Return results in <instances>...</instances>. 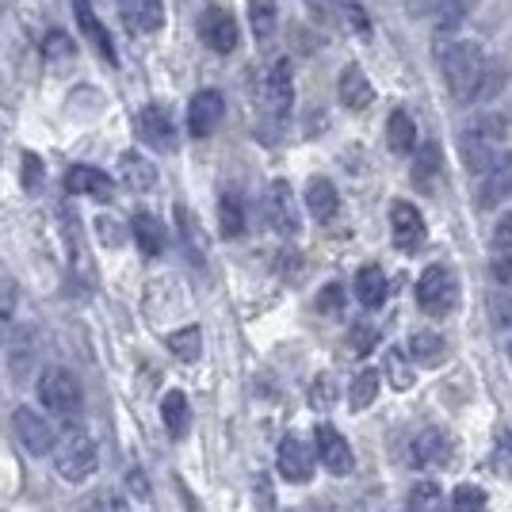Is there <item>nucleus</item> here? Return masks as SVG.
Wrapping results in <instances>:
<instances>
[{"mask_svg":"<svg viewBox=\"0 0 512 512\" xmlns=\"http://www.w3.org/2000/svg\"><path fill=\"white\" fill-rule=\"evenodd\" d=\"M436 62H440V73H444V85H448L451 96L459 104H474V92H478V81H482L490 58L474 43L448 39V43L436 46Z\"/></svg>","mask_w":512,"mask_h":512,"instance_id":"f257e3e1","label":"nucleus"},{"mask_svg":"<svg viewBox=\"0 0 512 512\" xmlns=\"http://www.w3.org/2000/svg\"><path fill=\"white\" fill-rule=\"evenodd\" d=\"M505 138V119L501 115H478L474 123L463 127V138H459V150H463V161L474 176L490 169V161L497 157V142Z\"/></svg>","mask_w":512,"mask_h":512,"instance_id":"f03ea898","label":"nucleus"},{"mask_svg":"<svg viewBox=\"0 0 512 512\" xmlns=\"http://www.w3.org/2000/svg\"><path fill=\"white\" fill-rule=\"evenodd\" d=\"M96 463H100V451H96V440L81 432V428H73V432H65L62 440H58V448H54V467L62 474L65 482H85L96 474Z\"/></svg>","mask_w":512,"mask_h":512,"instance_id":"7ed1b4c3","label":"nucleus"},{"mask_svg":"<svg viewBox=\"0 0 512 512\" xmlns=\"http://www.w3.org/2000/svg\"><path fill=\"white\" fill-rule=\"evenodd\" d=\"M459 299V283H455V272L444 268V264H428L421 279H417V306L432 314V318H444L451 306Z\"/></svg>","mask_w":512,"mask_h":512,"instance_id":"20e7f679","label":"nucleus"},{"mask_svg":"<svg viewBox=\"0 0 512 512\" xmlns=\"http://www.w3.org/2000/svg\"><path fill=\"white\" fill-rule=\"evenodd\" d=\"M39 402L50 413H77L81 409V383L65 367H46L39 375Z\"/></svg>","mask_w":512,"mask_h":512,"instance_id":"39448f33","label":"nucleus"},{"mask_svg":"<svg viewBox=\"0 0 512 512\" xmlns=\"http://www.w3.org/2000/svg\"><path fill=\"white\" fill-rule=\"evenodd\" d=\"M199 39L211 46L214 54H234L237 39H241L234 12L222 8V4H207L203 16H199Z\"/></svg>","mask_w":512,"mask_h":512,"instance_id":"423d86ee","label":"nucleus"},{"mask_svg":"<svg viewBox=\"0 0 512 512\" xmlns=\"http://www.w3.org/2000/svg\"><path fill=\"white\" fill-rule=\"evenodd\" d=\"M512 195V153H497L490 161V169L478 176V195L474 203L482 211H493L497 203H505Z\"/></svg>","mask_w":512,"mask_h":512,"instance_id":"0eeeda50","label":"nucleus"},{"mask_svg":"<svg viewBox=\"0 0 512 512\" xmlns=\"http://www.w3.org/2000/svg\"><path fill=\"white\" fill-rule=\"evenodd\" d=\"M134 127H138V134H142V142H146V146H153V150H161V153L176 150V123H172L169 107L146 104L142 111H138Z\"/></svg>","mask_w":512,"mask_h":512,"instance_id":"6e6552de","label":"nucleus"},{"mask_svg":"<svg viewBox=\"0 0 512 512\" xmlns=\"http://www.w3.org/2000/svg\"><path fill=\"white\" fill-rule=\"evenodd\" d=\"M12 428H16L20 444L31 451V455H54V448H58L54 428L46 425V417H39L31 406H20L12 413Z\"/></svg>","mask_w":512,"mask_h":512,"instance_id":"1a4fd4ad","label":"nucleus"},{"mask_svg":"<svg viewBox=\"0 0 512 512\" xmlns=\"http://www.w3.org/2000/svg\"><path fill=\"white\" fill-rule=\"evenodd\" d=\"M314 448H318L321 467L329 470V474H337V478L352 474V467H356V455H352V448H348V440H344L333 425L314 428Z\"/></svg>","mask_w":512,"mask_h":512,"instance_id":"9d476101","label":"nucleus"},{"mask_svg":"<svg viewBox=\"0 0 512 512\" xmlns=\"http://www.w3.org/2000/svg\"><path fill=\"white\" fill-rule=\"evenodd\" d=\"M390 234L402 253H417L425 245V218L413 203H394L390 207Z\"/></svg>","mask_w":512,"mask_h":512,"instance_id":"9b49d317","label":"nucleus"},{"mask_svg":"<svg viewBox=\"0 0 512 512\" xmlns=\"http://www.w3.org/2000/svg\"><path fill=\"white\" fill-rule=\"evenodd\" d=\"M222 115H226V100H222V92H214V88H203V92H195L192 96V107H188V127H192L195 138H211L218 123H222Z\"/></svg>","mask_w":512,"mask_h":512,"instance_id":"f8f14e48","label":"nucleus"},{"mask_svg":"<svg viewBox=\"0 0 512 512\" xmlns=\"http://www.w3.org/2000/svg\"><path fill=\"white\" fill-rule=\"evenodd\" d=\"M264 214H268L276 234H299V207H295V195H291V188L283 180H276L268 188V195H264Z\"/></svg>","mask_w":512,"mask_h":512,"instance_id":"ddd939ff","label":"nucleus"},{"mask_svg":"<svg viewBox=\"0 0 512 512\" xmlns=\"http://www.w3.org/2000/svg\"><path fill=\"white\" fill-rule=\"evenodd\" d=\"M264 104L268 111L283 119L291 104H295V81H291V62L287 58H279L272 69H268V77H264Z\"/></svg>","mask_w":512,"mask_h":512,"instance_id":"4468645a","label":"nucleus"},{"mask_svg":"<svg viewBox=\"0 0 512 512\" xmlns=\"http://www.w3.org/2000/svg\"><path fill=\"white\" fill-rule=\"evenodd\" d=\"M409 463L417 470H440L451 463V440L440 432V428H425L417 440H413V451H409Z\"/></svg>","mask_w":512,"mask_h":512,"instance_id":"2eb2a0df","label":"nucleus"},{"mask_svg":"<svg viewBox=\"0 0 512 512\" xmlns=\"http://www.w3.org/2000/svg\"><path fill=\"white\" fill-rule=\"evenodd\" d=\"M279 474L287 478V482H310V474H314V448H306L299 436H283V444H279Z\"/></svg>","mask_w":512,"mask_h":512,"instance_id":"dca6fc26","label":"nucleus"},{"mask_svg":"<svg viewBox=\"0 0 512 512\" xmlns=\"http://www.w3.org/2000/svg\"><path fill=\"white\" fill-rule=\"evenodd\" d=\"M65 188L73 195H88V199H111L115 195V180L107 172L92 169V165H73L65 172Z\"/></svg>","mask_w":512,"mask_h":512,"instance_id":"f3484780","label":"nucleus"},{"mask_svg":"<svg viewBox=\"0 0 512 512\" xmlns=\"http://www.w3.org/2000/svg\"><path fill=\"white\" fill-rule=\"evenodd\" d=\"M337 92H341V104L352 107V111H363V107H371V100H375V88H371V81H367V73H363L360 65H348L344 69Z\"/></svg>","mask_w":512,"mask_h":512,"instance_id":"a211bd4d","label":"nucleus"},{"mask_svg":"<svg viewBox=\"0 0 512 512\" xmlns=\"http://www.w3.org/2000/svg\"><path fill=\"white\" fill-rule=\"evenodd\" d=\"M306 207H310V214L318 222H329V218H337V211H341V195H337V188L325 176H314L306 184Z\"/></svg>","mask_w":512,"mask_h":512,"instance_id":"6ab92c4d","label":"nucleus"},{"mask_svg":"<svg viewBox=\"0 0 512 512\" xmlns=\"http://www.w3.org/2000/svg\"><path fill=\"white\" fill-rule=\"evenodd\" d=\"M130 234H134L138 249H142L146 256H157L161 249H165V222H161L157 214H150V211L134 214V222H130Z\"/></svg>","mask_w":512,"mask_h":512,"instance_id":"aec40b11","label":"nucleus"},{"mask_svg":"<svg viewBox=\"0 0 512 512\" xmlns=\"http://www.w3.org/2000/svg\"><path fill=\"white\" fill-rule=\"evenodd\" d=\"M356 299H360V306H367V310H379L386 302V276L379 264H367V268L356 272Z\"/></svg>","mask_w":512,"mask_h":512,"instance_id":"412c9836","label":"nucleus"},{"mask_svg":"<svg viewBox=\"0 0 512 512\" xmlns=\"http://www.w3.org/2000/svg\"><path fill=\"white\" fill-rule=\"evenodd\" d=\"M123 16L138 31H161V23H165V0H123Z\"/></svg>","mask_w":512,"mask_h":512,"instance_id":"4be33fe9","label":"nucleus"},{"mask_svg":"<svg viewBox=\"0 0 512 512\" xmlns=\"http://www.w3.org/2000/svg\"><path fill=\"white\" fill-rule=\"evenodd\" d=\"M73 8H77V23H81V31L88 35V43L96 46L100 54H104L107 62L115 65V46H111V39H107L104 23L96 20V12H92V4L88 0H73Z\"/></svg>","mask_w":512,"mask_h":512,"instance_id":"5701e85b","label":"nucleus"},{"mask_svg":"<svg viewBox=\"0 0 512 512\" xmlns=\"http://www.w3.org/2000/svg\"><path fill=\"white\" fill-rule=\"evenodd\" d=\"M386 142H390V150L402 153V157L417 150V127H413V119H409L406 111H390V119H386Z\"/></svg>","mask_w":512,"mask_h":512,"instance_id":"b1692460","label":"nucleus"},{"mask_svg":"<svg viewBox=\"0 0 512 512\" xmlns=\"http://www.w3.org/2000/svg\"><path fill=\"white\" fill-rule=\"evenodd\" d=\"M161 417H165V428L172 436H188V425H192V409H188V398L180 390H169L165 402H161Z\"/></svg>","mask_w":512,"mask_h":512,"instance_id":"393cba45","label":"nucleus"},{"mask_svg":"<svg viewBox=\"0 0 512 512\" xmlns=\"http://www.w3.org/2000/svg\"><path fill=\"white\" fill-rule=\"evenodd\" d=\"M176 222H180V241H184V253L192 264H203V256H207V241L199 234V222H195L188 207H176Z\"/></svg>","mask_w":512,"mask_h":512,"instance_id":"a878e982","label":"nucleus"},{"mask_svg":"<svg viewBox=\"0 0 512 512\" xmlns=\"http://www.w3.org/2000/svg\"><path fill=\"white\" fill-rule=\"evenodd\" d=\"M169 348L176 360H184V363L199 360V356H203V333H199V325H184V329L169 333Z\"/></svg>","mask_w":512,"mask_h":512,"instance_id":"bb28decb","label":"nucleus"},{"mask_svg":"<svg viewBox=\"0 0 512 512\" xmlns=\"http://www.w3.org/2000/svg\"><path fill=\"white\" fill-rule=\"evenodd\" d=\"M119 172H123V184L134 188V192H146V188H153V180H157V172H153L150 161H142V157H134V153H123Z\"/></svg>","mask_w":512,"mask_h":512,"instance_id":"cd10ccee","label":"nucleus"},{"mask_svg":"<svg viewBox=\"0 0 512 512\" xmlns=\"http://www.w3.org/2000/svg\"><path fill=\"white\" fill-rule=\"evenodd\" d=\"M409 356H413V363L436 367V363L444 360V341H440V333H413V337H409Z\"/></svg>","mask_w":512,"mask_h":512,"instance_id":"c85d7f7f","label":"nucleus"},{"mask_svg":"<svg viewBox=\"0 0 512 512\" xmlns=\"http://www.w3.org/2000/svg\"><path fill=\"white\" fill-rule=\"evenodd\" d=\"M409 512H448V501L436 482H417L409 490Z\"/></svg>","mask_w":512,"mask_h":512,"instance_id":"c756f323","label":"nucleus"},{"mask_svg":"<svg viewBox=\"0 0 512 512\" xmlns=\"http://www.w3.org/2000/svg\"><path fill=\"white\" fill-rule=\"evenodd\" d=\"M276 0H249V23H253L256 39H272L276 35Z\"/></svg>","mask_w":512,"mask_h":512,"instance_id":"7c9ffc66","label":"nucleus"},{"mask_svg":"<svg viewBox=\"0 0 512 512\" xmlns=\"http://www.w3.org/2000/svg\"><path fill=\"white\" fill-rule=\"evenodd\" d=\"M218 222H222V234L226 237H241L245 234V207H241V199L237 195H222V203H218Z\"/></svg>","mask_w":512,"mask_h":512,"instance_id":"2f4dec72","label":"nucleus"},{"mask_svg":"<svg viewBox=\"0 0 512 512\" xmlns=\"http://www.w3.org/2000/svg\"><path fill=\"white\" fill-rule=\"evenodd\" d=\"M379 398V371H360L352 379V390H348V406L352 409H367Z\"/></svg>","mask_w":512,"mask_h":512,"instance_id":"473e14b6","label":"nucleus"},{"mask_svg":"<svg viewBox=\"0 0 512 512\" xmlns=\"http://www.w3.org/2000/svg\"><path fill=\"white\" fill-rule=\"evenodd\" d=\"M509 81V69L501 62H486V73H482V81H478V92H474V104H490L493 96L505 88Z\"/></svg>","mask_w":512,"mask_h":512,"instance_id":"72a5a7b5","label":"nucleus"},{"mask_svg":"<svg viewBox=\"0 0 512 512\" xmlns=\"http://www.w3.org/2000/svg\"><path fill=\"white\" fill-rule=\"evenodd\" d=\"M486 509H490L486 490H478V486H470V482L455 486V493H451V512H486Z\"/></svg>","mask_w":512,"mask_h":512,"instance_id":"f704fd0d","label":"nucleus"},{"mask_svg":"<svg viewBox=\"0 0 512 512\" xmlns=\"http://www.w3.org/2000/svg\"><path fill=\"white\" fill-rule=\"evenodd\" d=\"M386 375H390V386H394V390H409V386H413V367H409L406 352H398V348L386 352Z\"/></svg>","mask_w":512,"mask_h":512,"instance_id":"c9c22d12","label":"nucleus"},{"mask_svg":"<svg viewBox=\"0 0 512 512\" xmlns=\"http://www.w3.org/2000/svg\"><path fill=\"white\" fill-rule=\"evenodd\" d=\"M12 356H16V363H12V375H16V379H23V375H27V367H31V360H35V333H31V329H23L20 341L12 344Z\"/></svg>","mask_w":512,"mask_h":512,"instance_id":"e433bc0d","label":"nucleus"},{"mask_svg":"<svg viewBox=\"0 0 512 512\" xmlns=\"http://www.w3.org/2000/svg\"><path fill=\"white\" fill-rule=\"evenodd\" d=\"M12 318H16V283L0 279V337L12 329Z\"/></svg>","mask_w":512,"mask_h":512,"instance_id":"4c0bfd02","label":"nucleus"},{"mask_svg":"<svg viewBox=\"0 0 512 512\" xmlns=\"http://www.w3.org/2000/svg\"><path fill=\"white\" fill-rule=\"evenodd\" d=\"M333 402H337V386H333V379H329V375H318V379H314V386H310V406L329 409Z\"/></svg>","mask_w":512,"mask_h":512,"instance_id":"58836bf2","label":"nucleus"},{"mask_svg":"<svg viewBox=\"0 0 512 512\" xmlns=\"http://www.w3.org/2000/svg\"><path fill=\"white\" fill-rule=\"evenodd\" d=\"M493 279L501 287H512V249H497V256H493Z\"/></svg>","mask_w":512,"mask_h":512,"instance_id":"ea45409f","label":"nucleus"},{"mask_svg":"<svg viewBox=\"0 0 512 512\" xmlns=\"http://www.w3.org/2000/svg\"><path fill=\"white\" fill-rule=\"evenodd\" d=\"M493 245H497V249H512V207H509V214H501V222H497V230H493Z\"/></svg>","mask_w":512,"mask_h":512,"instance_id":"a19ab883","label":"nucleus"},{"mask_svg":"<svg viewBox=\"0 0 512 512\" xmlns=\"http://www.w3.org/2000/svg\"><path fill=\"white\" fill-rule=\"evenodd\" d=\"M436 169H440V150H436V146H425V153H421V165H417V172H413V176H432Z\"/></svg>","mask_w":512,"mask_h":512,"instance_id":"79ce46f5","label":"nucleus"},{"mask_svg":"<svg viewBox=\"0 0 512 512\" xmlns=\"http://www.w3.org/2000/svg\"><path fill=\"white\" fill-rule=\"evenodd\" d=\"M23 165H27V169H23V184H27V188H35V184H39V176H43V161H39L35 153H27V157H23Z\"/></svg>","mask_w":512,"mask_h":512,"instance_id":"37998d69","label":"nucleus"},{"mask_svg":"<svg viewBox=\"0 0 512 512\" xmlns=\"http://www.w3.org/2000/svg\"><path fill=\"white\" fill-rule=\"evenodd\" d=\"M448 0H409V12L413 16H432V12H444Z\"/></svg>","mask_w":512,"mask_h":512,"instance_id":"c03bdc74","label":"nucleus"},{"mask_svg":"<svg viewBox=\"0 0 512 512\" xmlns=\"http://www.w3.org/2000/svg\"><path fill=\"white\" fill-rule=\"evenodd\" d=\"M127 486H130V493H138L142 501L150 497V486H146V478H142V470H138V467L127 470Z\"/></svg>","mask_w":512,"mask_h":512,"instance_id":"a18cd8bd","label":"nucleus"},{"mask_svg":"<svg viewBox=\"0 0 512 512\" xmlns=\"http://www.w3.org/2000/svg\"><path fill=\"white\" fill-rule=\"evenodd\" d=\"M493 314H497V321L505 325V329H512V299H493Z\"/></svg>","mask_w":512,"mask_h":512,"instance_id":"49530a36","label":"nucleus"},{"mask_svg":"<svg viewBox=\"0 0 512 512\" xmlns=\"http://www.w3.org/2000/svg\"><path fill=\"white\" fill-rule=\"evenodd\" d=\"M352 344H356V352H367V348L375 344V333H371V329H356V333H352Z\"/></svg>","mask_w":512,"mask_h":512,"instance_id":"de8ad7c7","label":"nucleus"},{"mask_svg":"<svg viewBox=\"0 0 512 512\" xmlns=\"http://www.w3.org/2000/svg\"><path fill=\"white\" fill-rule=\"evenodd\" d=\"M337 306H341V287H329L321 295V310H337Z\"/></svg>","mask_w":512,"mask_h":512,"instance_id":"09e8293b","label":"nucleus"}]
</instances>
